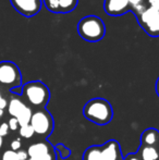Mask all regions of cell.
Masks as SVG:
<instances>
[{
    "label": "cell",
    "instance_id": "cell-1",
    "mask_svg": "<svg viewBox=\"0 0 159 160\" xmlns=\"http://www.w3.org/2000/svg\"><path fill=\"white\" fill-rule=\"evenodd\" d=\"M83 114L91 122L97 125H107L111 122L113 110L110 102L104 98H93L85 103Z\"/></svg>",
    "mask_w": 159,
    "mask_h": 160
},
{
    "label": "cell",
    "instance_id": "cell-2",
    "mask_svg": "<svg viewBox=\"0 0 159 160\" xmlns=\"http://www.w3.org/2000/svg\"><path fill=\"white\" fill-rule=\"evenodd\" d=\"M21 97L27 106L36 109H44L49 102L50 92L47 85L40 81H32L22 85Z\"/></svg>",
    "mask_w": 159,
    "mask_h": 160
},
{
    "label": "cell",
    "instance_id": "cell-3",
    "mask_svg": "<svg viewBox=\"0 0 159 160\" xmlns=\"http://www.w3.org/2000/svg\"><path fill=\"white\" fill-rule=\"evenodd\" d=\"M77 33L86 42H98L105 37L106 26L100 18L96 15H87L79 21Z\"/></svg>",
    "mask_w": 159,
    "mask_h": 160
},
{
    "label": "cell",
    "instance_id": "cell-4",
    "mask_svg": "<svg viewBox=\"0 0 159 160\" xmlns=\"http://www.w3.org/2000/svg\"><path fill=\"white\" fill-rule=\"evenodd\" d=\"M22 87V74L12 61L0 62V89L13 91Z\"/></svg>",
    "mask_w": 159,
    "mask_h": 160
},
{
    "label": "cell",
    "instance_id": "cell-5",
    "mask_svg": "<svg viewBox=\"0 0 159 160\" xmlns=\"http://www.w3.org/2000/svg\"><path fill=\"white\" fill-rule=\"evenodd\" d=\"M140 26L152 37H159V10L145 6L142 10L134 13Z\"/></svg>",
    "mask_w": 159,
    "mask_h": 160
},
{
    "label": "cell",
    "instance_id": "cell-6",
    "mask_svg": "<svg viewBox=\"0 0 159 160\" xmlns=\"http://www.w3.org/2000/svg\"><path fill=\"white\" fill-rule=\"evenodd\" d=\"M30 125L33 128L35 134L42 137H48L53 131V119L50 112L45 108L37 109L33 112Z\"/></svg>",
    "mask_w": 159,
    "mask_h": 160
},
{
    "label": "cell",
    "instance_id": "cell-7",
    "mask_svg": "<svg viewBox=\"0 0 159 160\" xmlns=\"http://www.w3.org/2000/svg\"><path fill=\"white\" fill-rule=\"evenodd\" d=\"M31 160H56V152L48 142H37L26 149Z\"/></svg>",
    "mask_w": 159,
    "mask_h": 160
},
{
    "label": "cell",
    "instance_id": "cell-8",
    "mask_svg": "<svg viewBox=\"0 0 159 160\" xmlns=\"http://www.w3.org/2000/svg\"><path fill=\"white\" fill-rule=\"evenodd\" d=\"M13 9L25 18H33L40 11L42 0H10Z\"/></svg>",
    "mask_w": 159,
    "mask_h": 160
},
{
    "label": "cell",
    "instance_id": "cell-9",
    "mask_svg": "<svg viewBox=\"0 0 159 160\" xmlns=\"http://www.w3.org/2000/svg\"><path fill=\"white\" fill-rule=\"evenodd\" d=\"M104 10L110 17H121L131 11L129 0H105Z\"/></svg>",
    "mask_w": 159,
    "mask_h": 160
},
{
    "label": "cell",
    "instance_id": "cell-10",
    "mask_svg": "<svg viewBox=\"0 0 159 160\" xmlns=\"http://www.w3.org/2000/svg\"><path fill=\"white\" fill-rule=\"evenodd\" d=\"M121 158V150L118 142H107L102 146V160H119Z\"/></svg>",
    "mask_w": 159,
    "mask_h": 160
},
{
    "label": "cell",
    "instance_id": "cell-11",
    "mask_svg": "<svg viewBox=\"0 0 159 160\" xmlns=\"http://www.w3.org/2000/svg\"><path fill=\"white\" fill-rule=\"evenodd\" d=\"M25 101L22 99V97L20 95H15L12 94L8 101V106H7V109H8V113L10 114L13 118H17V114L26 107Z\"/></svg>",
    "mask_w": 159,
    "mask_h": 160
},
{
    "label": "cell",
    "instance_id": "cell-12",
    "mask_svg": "<svg viewBox=\"0 0 159 160\" xmlns=\"http://www.w3.org/2000/svg\"><path fill=\"white\" fill-rule=\"evenodd\" d=\"M141 145L159 147V131L156 128H147L141 135Z\"/></svg>",
    "mask_w": 159,
    "mask_h": 160
},
{
    "label": "cell",
    "instance_id": "cell-13",
    "mask_svg": "<svg viewBox=\"0 0 159 160\" xmlns=\"http://www.w3.org/2000/svg\"><path fill=\"white\" fill-rule=\"evenodd\" d=\"M137 156L141 160H159V147L141 145L138 148Z\"/></svg>",
    "mask_w": 159,
    "mask_h": 160
},
{
    "label": "cell",
    "instance_id": "cell-14",
    "mask_svg": "<svg viewBox=\"0 0 159 160\" xmlns=\"http://www.w3.org/2000/svg\"><path fill=\"white\" fill-rule=\"evenodd\" d=\"M79 0H58V12L69 13L77 7Z\"/></svg>",
    "mask_w": 159,
    "mask_h": 160
},
{
    "label": "cell",
    "instance_id": "cell-15",
    "mask_svg": "<svg viewBox=\"0 0 159 160\" xmlns=\"http://www.w3.org/2000/svg\"><path fill=\"white\" fill-rule=\"evenodd\" d=\"M32 114H33V110L30 106H26L17 117V120L19 122L20 127H24V125L30 124L31 119H32Z\"/></svg>",
    "mask_w": 159,
    "mask_h": 160
},
{
    "label": "cell",
    "instance_id": "cell-16",
    "mask_svg": "<svg viewBox=\"0 0 159 160\" xmlns=\"http://www.w3.org/2000/svg\"><path fill=\"white\" fill-rule=\"evenodd\" d=\"M83 160H102V146H92L87 148Z\"/></svg>",
    "mask_w": 159,
    "mask_h": 160
},
{
    "label": "cell",
    "instance_id": "cell-17",
    "mask_svg": "<svg viewBox=\"0 0 159 160\" xmlns=\"http://www.w3.org/2000/svg\"><path fill=\"white\" fill-rule=\"evenodd\" d=\"M19 134L22 138H25V139H30L34 136V130L33 128L31 127L30 124L27 125H24V127H20L19 128Z\"/></svg>",
    "mask_w": 159,
    "mask_h": 160
},
{
    "label": "cell",
    "instance_id": "cell-18",
    "mask_svg": "<svg viewBox=\"0 0 159 160\" xmlns=\"http://www.w3.org/2000/svg\"><path fill=\"white\" fill-rule=\"evenodd\" d=\"M129 2L131 6V11L133 13H136L143 9L145 0H129Z\"/></svg>",
    "mask_w": 159,
    "mask_h": 160
},
{
    "label": "cell",
    "instance_id": "cell-19",
    "mask_svg": "<svg viewBox=\"0 0 159 160\" xmlns=\"http://www.w3.org/2000/svg\"><path fill=\"white\" fill-rule=\"evenodd\" d=\"M42 3L48 11L52 13L58 12V0H42Z\"/></svg>",
    "mask_w": 159,
    "mask_h": 160
},
{
    "label": "cell",
    "instance_id": "cell-20",
    "mask_svg": "<svg viewBox=\"0 0 159 160\" xmlns=\"http://www.w3.org/2000/svg\"><path fill=\"white\" fill-rule=\"evenodd\" d=\"M56 149H57V152L60 154V156H61V158L66 159L68 158L69 156H70L71 152L69 148H67L64 145H62V144H58L57 146H56Z\"/></svg>",
    "mask_w": 159,
    "mask_h": 160
},
{
    "label": "cell",
    "instance_id": "cell-21",
    "mask_svg": "<svg viewBox=\"0 0 159 160\" xmlns=\"http://www.w3.org/2000/svg\"><path fill=\"white\" fill-rule=\"evenodd\" d=\"M0 160H19V158H17V152L8 149L2 152L1 159Z\"/></svg>",
    "mask_w": 159,
    "mask_h": 160
},
{
    "label": "cell",
    "instance_id": "cell-22",
    "mask_svg": "<svg viewBox=\"0 0 159 160\" xmlns=\"http://www.w3.org/2000/svg\"><path fill=\"white\" fill-rule=\"evenodd\" d=\"M8 127H9V130L10 131H17L20 128V125H19V122H17V118H13V117H11L10 119L8 120Z\"/></svg>",
    "mask_w": 159,
    "mask_h": 160
},
{
    "label": "cell",
    "instance_id": "cell-23",
    "mask_svg": "<svg viewBox=\"0 0 159 160\" xmlns=\"http://www.w3.org/2000/svg\"><path fill=\"white\" fill-rule=\"evenodd\" d=\"M10 148H11V150H13V152H17V150L21 149V148H22L21 139H20V138L13 139V141L10 143Z\"/></svg>",
    "mask_w": 159,
    "mask_h": 160
},
{
    "label": "cell",
    "instance_id": "cell-24",
    "mask_svg": "<svg viewBox=\"0 0 159 160\" xmlns=\"http://www.w3.org/2000/svg\"><path fill=\"white\" fill-rule=\"evenodd\" d=\"M9 127H8V123L3 122V123H0V136L3 138L4 136L9 134Z\"/></svg>",
    "mask_w": 159,
    "mask_h": 160
},
{
    "label": "cell",
    "instance_id": "cell-25",
    "mask_svg": "<svg viewBox=\"0 0 159 160\" xmlns=\"http://www.w3.org/2000/svg\"><path fill=\"white\" fill-rule=\"evenodd\" d=\"M17 158H19V160H27V159H30V158H28L27 152H26L25 149H22V148L17 152Z\"/></svg>",
    "mask_w": 159,
    "mask_h": 160
},
{
    "label": "cell",
    "instance_id": "cell-26",
    "mask_svg": "<svg viewBox=\"0 0 159 160\" xmlns=\"http://www.w3.org/2000/svg\"><path fill=\"white\" fill-rule=\"evenodd\" d=\"M127 160H141L140 157L137 156V154L136 155H129V156L127 157Z\"/></svg>",
    "mask_w": 159,
    "mask_h": 160
},
{
    "label": "cell",
    "instance_id": "cell-27",
    "mask_svg": "<svg viewBox=\"0 0 159 160\" xmlns=\"http://www.w3.org/2000/svg\"><path fill=\"white\" fill-rule=\"evenodd\" d=\"M156 93H157V96L159 97V78L156 81Z\"/></svg>",
    "mask_w": 159,
    "mask_h": 160
},
{
    "label": "cell",
    "instance_id": "cell-28",
    "mask_svg": "<svg viewBox=\"0 0 159 160\" xmlns=\"http://www.w3.org/2000/svg\"><path fill=\"white\" fill-rule=\"evenodd\" d=\"M2 146H3V138L0 136V149L2 148Z\"/></svg>",
    "mask_w": 159,
    "mask_h": 160
},
{
    "label": "cell",
    "instance_id": "cell-29",
    "mask_svg": "<svg viewBox=\"0 0 159 160\" xmlns=\"http://www.w3.org/2000/svg\"><path fill=\"white\" fill-rule=\"evenodd\" d=\"M2 116H3V110H1V109H0V119L2 118Z\"/></svg>",
    "mask_w": 159,
    "mask_h": 160
},
{
    "label": "cell",
    "instance_id": "cell-30",
    "mask_svg": "<svg viewBox=\"0 0 159 160\" xmlns=\"http://www.w3.org/2000/svg\"><path fill=\"white\" fill-rule=\"evenodd\" d=\"M0 159H1V155H0Z\"/></svg>",
    "mask_w": 159,
    "mask_h": 160
},
{
    "label": "cell",
    "instance_id": "cell-31",
    "mask_svg": "<svg viewBox=\"0 0 159 160\" xmlns=\"http://www.w3.org/2000/svg\"><path fill=\"white\" fill-rule=\"evenodd\" d=\"M27 160H31V159H27Z\"/></svg>",
    "mask_w": 159,
    "mask_h": 160
}]
</instances>
